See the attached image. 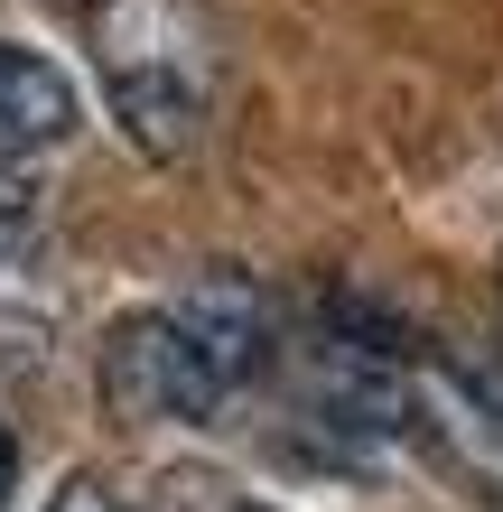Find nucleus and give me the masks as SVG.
I'll return each mask as SVG.
<instances>
[{
    "instance_id": "nucleus-1",
    "label": "nucleus",
    "mask_w": 503,
    "mask_h": 512,
    "mask_svg": "<svg viewBox=\"0 0 503 512\" xmlns=\"http://www.w3.org/2000/svg\"><path fill=\"white\" fill-rule=\"evenodd\" d=\"M280 364V308L243 270H205L159 308H131L103 336V401L131 429H205Z\"/></svg>"
},
{
    "instance_id": "nucleus-2",
    "label": "nucleus",
    "mask_w": 503,
    "mask_h": 512,
    "mask_svg": "<svg viewBox=\"0 0 503 512\" xmlns=\"http://www.w3.org/2000/svg\"><path fill=\"white\" fill-rule=\"evenodd\" d=\"M94 84L140 159H187L224 103V28L205 0H94Z\"/></svg>"
},
{
    "instance_id": "nucleus-3",
    "label": "nucleus",
    "mask_w": 503,
    "mask_h": 512,
    "mask_svg": "<svg viewBox=\"0 0 503 512\" xmlns=\"http://www.w3.org/2000/svg\"><path fill=\"white\" fill-rule=\"evenodd\" d=\"M410 429L503 512V364L494 354H410Z\"/></svg>"
},
{
    "instance_id": "nucleus-4",
    "label": "nucleus",
    "mask_w": 503,
    "mask_h": 512,
    "mask_svg": "<svg viewBox=\"0 0 503 512\" xmlns=\"http://www.w3.org/2000/svg\"><path fill=\"white\" fill-rule=\"evenodd\" d=\"M84 131V94L47 47H28L0 28V159H38Z\"/></svg>"
},
{
    "instance_id": "nucleus-5",
    "label": "nucleus",
    "mask_w": 503,
    "mask_h": 512,
    "mask_svg": "<svg viewBox=\"0 0 503 512\" xmlns=\"http://www.w3.org/2000/svg\"><path fill=\"white\" fill-rule=\"evenodd\" d=\"M38 224H47V187H38V168H28V159H0V270H10L28 243H38Z\"/></svg>"
},
{
    "instance_id": "nucleus-6",
    "label": "nucleus",
    "mask_w": 503,
    "mask_h": 512,
    "mask_svg": "<svg viewBox=\"0 0 503 512\" xmlns=\"http://www.w3.org/2000/svg\"><path fill=\"white\" fill-rule=\"evenodd\" d=\"M47 512H122V494H112L103 475H66V485L47 494Z\"/></svg>"
},
{
    "instance_id": "nucleus-7",
    "label": "nucleus",
    "mask_w": 503,
    "mask_h": 512,
    "mask_svg": "<svg viewBox=\"0 0 503 512\" xmlns=\"http://www.w3.org/2000/svg\"><path fill=\"white\" fill-rule=\"evenodd\" d=\"M10 494H19V438H10V419H0V512H10Z\"/></svg>"
},
{
    "instance_id": "nucleus-8",
    "label": "nucleus",
    "mask_w": 503,
    "mask_h": 512,
    "mask_svg": "<svg viewBox=\"0 0 503 512\" xmlns=\"http://www.w3.org/2000/svg\"><path fill=\"white\" fill-rule=\"evenodd\" d=\"M215 512H271V503H215Z\"/></svg>"
},
{
    "instance_id": "nucleus-9",
    "label": "nucleus",
    "mask_w": 503,
    "mask_h": 512,
    "mask_svg": "<svg viewBox=\"0 0 503 512\" xmlns=\"http://www.w3.org/2000/svg\"><path fill=\"white\" fill-rule=\"evenodd\" d=\"M494 289H503V252H494Z\"/></svg>"
}]
</instances>
